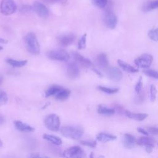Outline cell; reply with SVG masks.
Returning a JSON list of instances; mask_svg holds the SVG:
<instances>
[{"label":"cell","mask_w":158,"mask_h":158,"mask_svg":"<svg viewBox=\"0 0 158 158\" xmlns=\"http://www.w3.org/2000/svg\"><path fill=\"white\" fill-rule=\"evenodd\" d=\"M67 73L70 78L75 79L79 75V69L76 63L69 62L67 65Z\"/></svg>","instance_id":"obj_13"},{"label":"cell","mask_w":158,"mask_h":158,"mask_svg":"<svg viewBox=\"0 0 158 158\" xmlns=\"http://www.w3.org/2000/svg\"><path fill=\"white\" fill-rule=\"evenodd\" d=\"M93 71H94L96 73H97V75H98V76H99V77H102V74H101V73L100 72H99L98 70H96V69H93Z\"/></svg>","instance_id":"obj_43"},{"label":"cell","mask_w":158,"mask_h":158,"mask_svg":"<svg viewBox=\"0 0 158 158\" xmlns=\"http://www.w3.org/2000/svg\"><path fill=\"white\" fill-rule=\"evenodd\" d=\"M42 1L48 4H64L67 0H41Z\"/></svg>","instance_id":"obj_36"},{"label":"cell","mask_w":158,"mask_h":158,"mask_svg":"<svg viewBox=\"0 0 158 158\" xmlns=\"http://www.w3.org/2000/svg\"><path fill=\"white\" fill-rule=\"evenodd\" d=\"M6 61L9 64H10V65H12L13 67H23L27 63V60H15V59H10V58L6 59Z\"/></svg>","instance_id":"obj_23"},{"label":"cell","mask_w":158,"mask_h":158,"mask_svg":"<svg viewBox=\"0 0 158 158\" xmlns=\"http://www.w3.org/2000/svg\"><path fill=\"white\" fill-rule=\"evenodd\" d=\"M86 34H84L78 42V49H83L86 48Z\"/></svg>","instance_id":"obj_28"},{"label":"cell","mask_w":158,"mask_h":158,"mask_svg":"<svg viewBox=\"0 0 158 158\" xmlns=\"http://www.w3.org/2000/svg\"><path fill=\"white\" fill-rule=\"evenodd\" d=\"M8 41L6 39H4V38H0V43H2V44H6L7 43Z\"/></svg>","instance_id":"obj_42"},{"label":"cell","mask_w":158,"mask_h":158,"mask_svg":"<svg viewBox=\"0 0 158 158\" xmlns=\"http://www.w3.org/2000/svg\"><path fill=\"white\" fill-rule=\"evenodd\" d=\"M72 54L73 58L75 59V60L77 62H78L79 64H80L81 65H83L85 67H88V68L93 67V63L88 59L83 56L78 52H75V51L72 52Z\"/></svg>","instance_id":"obj_12"},{"label":"cell","mask_w":158,"mask_h":158,"mask_svg":"<svg viewBox=\"0 0 158 158\" xmlns=\"http://www.w3.org/2000/svg\"><path fill=\"white\" fill-rule=\"evenodd\" d=\"M61 134L66 137L73 139H78L83 135L82 128L75 126H65L60 129Z\"/></svg>","instance_id":"obj_2"},{"label":"cell","mask_w":158,"mask_h":158,"mask_svg":"<svg viewBox=\"0 0 158 158\" xmlns=\"http://www.w3.org/2000/svg\"><path fill=\"white\" fill-rule=\"evenodd\" d=\"M152 60L153 57L151 54H144L135 59L134 62L137 67L146 69L151 65Z\"/></svg>","instance_id":"obj_6"},{"label":"cell","mask_w":158,"mask_h":158,"mask_svg":"<svg viewBox=\"0 0 158 158\" xmlns=\"http://www.w3.org/2000/svg\"><path fill=\"white\" fill-rule=\"evenodd\" d=\"M98 88L99 90L104 93H106L107 94H114L117 93L118 91V88H108V87L102 86H98Z\"/></svg>","instance_id":"obj_27"},{"label":"cell","mask_w":158,"mask_h":158,"mask_svg":"<svg viewBox=\"0 0 158 158\" xmlns=\"http://www.w3.org/2000/svg\"><path fill=\"white\" fill-rule=\"evenodd\" d=\"M137 130H138V131H139V133H142V134H143V135H146V136H148V131H146L145 129H144V128H137Z\"/></svg>","instance_id":"obj_39"},{"label":"cell","mask_w":158,"mask_h":158,"mask_svg":"<svg viewBox=\"0 0 158 158\" xmlns=\"http://www.w3.org/2000/svg\"><path fill=\"white\" fill-rule=\"evenodd\" d=\"M30 157H40V155L32 154H31V155L30 156Z\"/></svg>","instance_id":"obj_44"},{"label":"cell","mask_w":158,"mask_h":158,"mask_svg":"<svg viewBox=\"0 0 158 158\" xmlns=\"http://www.w3.org/2000/svg\"><path fill=\"white\" fill-rule=\"evenodd\" d=\"M43 138L49 142L55 144V145H60L62 144V140L60 138H59L57 136L51 135H48V134H44L43 136Z\"/></svg>","instance_id":"obj_22"},{"label":"cell","mask_w":158,"mask_h":158,"mask_svg":"<svg viewBox=\"0 0 158 158\" xmlns=\"http://www.w3.org/2000/svg\"><path fill=\"white\" fill-rule=\"evenodd\" d=\"M17 6L14 0H2L0 4V10L5 15L12 14L16 10Z\"/></svg>","instance_id":"obj_5"},{"label":"cell","mask_w":158,"mask_h":158,"mask_svg":"<svg viewBox=\"0 0 158 158\" xmlns=\"http://www.w3.org/2000/svg\"><path fill=\"white\" fill-rule=\"evenodd\" d=\"M154 146H152V145H148V146H146V151L148 153H151L152 151V149L154 148Z\"/></svg>","instance_id":"obj_40"},{"label":"cell","mask_w":158,"mask_h":158,"mask_svg":"<svg viewBox=\"0 0 158 158\" xmlns=\"http://www.w3.org/2000/svg\"><path fill=\"white\" fill-rule=\"evenodd\" d=\"M62 89V88L60 86L53 85L48 89V90L46 91V92L45 93V96L46 98H48V97H49L51 96L56 95Z\"/></svg>","instance_id":"obj_26"},{"label":"cell","mask_w":158,"mask_h":158,"mask_svg":"<svg viewBox=\"0 0 158 158\" xmlns=\"http://www.w3.org/2000/svg\"><path fill=\"white\" fill-rule=\"evenodd\" d=\"M115 109L112 108H108L104 106H99L98 108V112L101 115H112L115 113Z\"/></svg>","instance_id":"obj_24"},{"label":"cell","mask_w":158,"mask_h":158,"mask_svg":"<svg viewBox=\"0 0 158 158\" xmlns=\"http://www.w3.org/2000/svg\"><path fill=\"white\" fill-rule=\"evenodd\" d=\"M147 130L148 133L155 135H157V128L156 127H148L147 128Z\"/></svg>","instance_id":"obj_38"},{"label":"cell","mask_w":158,"mask_h":158,"mask_svg":"<svg viewBox=\"0 0 158 158\" xmlns=\"http://www.w3.org/2000/svg\"><path fill=\"white\" fill-rule=\"evenodd\" d=\"M63 156L65 157H83L85 156L83 150L78 146H72L66 149L64 153Z\"/></svg>","instance_id":"obj_8"},{"label":"cell","mask_w":158,"mask_h":158,"mask_svg":"<svg viewBox=\"0 0 158 158\" xmlns=\"http://www.w3.org/2000/svg\"><path fill=\"white\" fill-rule=\"evenodd\" d=\"M103 20L105 25L110 29H114L115 28L117 23V19L115 14L111 10H106L103 16Z\"/></svg>","instance_id":"obj_7"},{"label":"cell","mask_w":158,"mask_h":158,"mask_svg":"<svg viewBox=\"0 0 158 158\" xmlns=\"http://www.w3.org/2000/svg\"><path fill=\"white\" fill-rule=\"evenodd\" d=\"M25 42L29 52L34 55H37L40 53V44L36 35L33 33L30 32L27 34L25 37Z\"/></svg>","instance_id":"obj_1"},{"label":"cell","mask_w":158,"mask_h":158,"mask_svg":"<svg viewBox=\"0 0 158 158\" xmlns=\"http://www.w3.org/2000/svg\"><path fill=\"white\" fill-rule=\"evenodd\" d=\"M44 124L49 130L57 131L59 130L60 118L54 114H49L46 117L44 120Z\"/></svg>","instance_id":"obj_3"},{"label":"cell","mask_w":158,"mask_h":158,"mask_svg":"<svg viewBox=\"0 0 158 158\" xmlns=\"http://www.w3.org/2000/svg\"><path fill=\"white\" fill-rule=\"evenodd\" d=\"M144 73L150 77H152V78H154L155 79H157V72L154 70H152V69H147V70H144Z\"/></svg>","instance_id":"obj_33"},{"label":"cell","mask_w":158,"mask_h":158,"mask_svg":"<svg viewBox=\"0 0 158 158\" xmlns=\"http://www.w3.org/2000/svg\"><path fill=\"white\" fill-rule=\"evenodd\" d=\"M2 82V78L1 77H0V85L1 84Z\"/></svg>","instance_id":"obj_45"},{"label":"cell","mask_w":158,"mask_h":158,"mask_svg":"<svg viewBox=\"0 0 158 158\" xmlns=\"http://www.w3.org/2000/svg\"><path fill=\"white\" fill-rule=\"evenodd\" d=\"M148 36L151 40L154 41H157V28L150 30L148 32Z\"/></svg>","instance_id":"obj_29"},{"label":"cell","mask_w":158,"mask_h":158,"mask_svg":"<svg viewBox=\"0 0 158 158\" xmlns=\"http://www.w3.org/2000/svg\"><path fill=\"white\" fill-rule=\"evenodd\" d=\"M106 73L110 79L114 81H119L123 77L122 71L115 67H108L106 69Z\"/></svg>","instance_id":"obj_10"},{"label":"cell","mask_w":158,"mask_h":158,"mask_svg":"<svg viewBox=\"0 0 158 158\" xmlns=\"http://www.w3.org/2000/svg\"><path fill=\"white\" fill-rule=\"evenodd\" d=\"M80 143H81V144H82L84 146H89V147H91V148H95L96 144H97V143H96V141L82 140V141H80Z\"/></svg>","instance_id":"obj_34"},{"label":"cell","mask_w":158,"mask_h":158,"mask_svg":"<svg viewBox=\"0 0 158 158\" xmlns=\"http://www.w3.org/2000/svg\"><path fill=\"white\" fill-rule=\"evenodd\" d=\"M75 40V36L72 33L63 35L59 36L57 38L59 44L63 47H67L70 45Z\"/></svg>","instance_id":"obj_11"},{"label":"cell","mask_w":158,"mask_h":158,"mask_svg":"<svg viewBox=\"0 0 158 158\" xmlns=\"http://www.w3.org/2000/svg\"><path fill=\"white\" fill-rule=\"evenodd\" d=\"M142 87H143L142 77H139V79H138V82L136 83V85H135V91H136L138 94H139L140 92L141 91Z\"/></svg>","instance_id":"obj_35"},{"label":"cell","mask_w":158,"mask_h":158,"mask_svg":"<svg viewBox=\"0 0 158 158\" xmlns=\"http://www.w3.org/2000/svg\"><path fill=\"white\" fill-rule=\"evenodd\" d=\"M149 93H150V99L152 102H153L156 100V94H157V89L156 86L154 85H151L150 86Z\"/></svg>","instance_id":"obj_30"},{"label":"cell","mask_w":158,"mask_h":158,"mask_svg":"<svg viewBox=\"0 0 158 158\" xmlns=\"http://www.w3.org/2000/svg\"><path fill=\"white\" fill-rule=\"evenodd\" d=\"M117 136L111 134H108L106 133H99L96 136V139L100 142L106 143L110 141H114L116 139Z\"/></svg>","instance_id":"obj_18"},{"label":"cell","mask_w":158,"mask_h":158,"mask_svg":"<svg viewBox=\"0 0 158 158\" xmlns=\"http://www.w3.org/2000/svg\"><path fill=\"white\" fill-rule=\"evenodd\" d=\"M7 101H8V97L7 94L4 91H1L0 92V106L6 104Z\"/></svg>","instance_id":"obj_32"},{"label":"cell","mask_w":158,"mask_h":158,"mask_svg":"<svg viewBox=\"0 0 158 158\" xmlns=\"http://www.w3.org/2000/svg\"><path fill=\"white\" fill-rule=\"evenodd\" d=\"M136 138L134 136L129 133H125L123 139V145L125 148L131 149L136 143Z\"/></svg>","instance_id":"obj_17"},{"label":"cell","mask_w":158,"mask_h":158,"mask_svg":"<svg viewBox=\"0 0 158 158\" xmlns=\"http://www.w3.org/2000/svg\"><path fill=\"white\" fill-rule=\"evenodd\" d=\"M117 63L118 64V65L125 71L127 72H130V73H136L138 72V69H135V67H133V66H131V65H130L129 64L127 63L125 61H123L120 59H118L117 60Z\"/></svg>","instance_id":"obj_19"},{"label":"cell","mask_w":158,"mask_h":158,"mask_svg":"<svg viewBox=\"0 0 158 158\" xmlns=\"http://www.w3.org/2000/svg\"><path fill=\"white\" fill-rule=\"evenodd\" d=\"M93 3L99 8H104L107 3V0H92Z\"/></svg>","instance_id":"obj_31"},{"label":"cell","mask_w":158,"mask_h":158,"mask_svg":"<svg viewBox=\"0 0 158 158\" xmlns=\"http://www.w3.org/2000/svg\"><path fill=\"white\" fill-rule=\"evenodd\" d=\"M33 9L38 16L42 18H46L49 15V10L44 4L39 1H35L33 5Z\"/></svg>","instance_id":"obj_9"},{"label":"cell","mask_w":158,"mask_h":158,"mask_svg":"<svg viewBox=\"0 0 158 158\" xmlns=\"http://www.w3.org/2000/svg\"><path fill=\"white\" fill-rule=\"evenodd\" d=\"M14 125L17 130L22 132H31L35 130L33 127L20 120H15L14 122Z\"/></svg>","instance_id":"obj_15"},{"label":"cell","mask_w":158,"mask_h":158,"mask_svg":"<svg viewBox=\"0 0 158 158\" xmlns=\"http://www.w3.org/2000/svg\"><path fill=\"white\" fill-rule=\"evenodd\" d=\"M157 7H158V1L157 0L152 1H149L145 3L142 7V10L143 12H149L152 10L157 9Z\"/></svg>","instance_id":"obj_21"},{"label":"cell","mask_w":158,"mask_h":158,"mask_svg":"<svg viewBox=\"0 0 158 158\" xmlns=\"http://www.w3.org/2000/svg\"><path fill=\"white\" fill-rule=\"evenodd\" d=\"M33 9V7L30 6H27V5H25L23 6L21 8H20V11L23 13H27L30 12L31 10Z\"/></svg>","instance_id":"obj_37"},{"label":"cell","mask_w":158,"mask_h":158,"mask_svg":"<svg viewBox=\"0 0 158 158\" xmlns=\"http://www.w3.org/2000/svg\"><path fill=\"white\" fill-rule=\"evenodd\" d=\"M2 49H3V48H2V46H0V51H1Z\"/></svg>","instance_id":"obj_47"},{"label":"cell","mask_w":158,"mask_h":158,"mask_svg":"<svg viewBox=\"0 0 158 158\" xmlns=\"http://www.w3.org/2000/svg\"><path fill=\"white\" fill-rule=\"evenodd\" d=\"M4 122H5V118H4V117L2 115L0 114V125H2V124H3Z\"/></svg>","instance_id":"obj_41"},{"label":"cell","mask_w":158,"mask_h":158,"mask_svg":"<svg viewBox=\"0 0 158 158\" xmlns=\"http://www.w3.org/2000/svg\"><path fill=\"white\" fill-rule=\"evenodd\" d=\"M2 144H3V143H2V141L0 139V147H1L2 146Z\"/></svg>","instance_id":"obj_46"},{"label":"cell","mask_w":158,"mask_h":158,"mask_svg":"<svg viewBox=\"0 0 158 158\" xmlns=\"http://www.w3.org/2000/svg\"><path fill=\"white\" fill-rule=\"evenodd\" d=\"M46 55L49 59L55 60L66 61L70 58L69 54L63 49L49 51L47 52Z\"/></svg>","instance_id":"obj_4"},{"label":"cell","mask_w":158,"mask_h":158,"mask_svg":"<svg viewBox=\"0 0 158 158\" xmlns=\"http://www.w3.org/2000/svg\"><path fill=\"white\" fill-rule=\"evenodd\" d=\"M96 64L102 70H105L108 67L109 61L105 53H100L96 57Z\"/></svg>","instance_id":"obj_14"},{"label":"cell","mask_w":158,"mask_h":158,"mask_svg":"<svg viewBox=\"0 0 158 158\" xmlns=\"http://www.w3.org/2000/svg\"><path fill=\"white\" fill-rule=\"evenodd\" d=\"M155 140L151 138L148 136H141L138 139L136 140V143L140 146H148L152 145L154 146Z\"/></svg>","instance_id":"obj_20"},{"label":"cell","mask_w":158,"mask_h":158,"mask_svg":"<svg viewBox=\"0 0 158 158\" xmlns=\"http://www.w3.org/2000/svg\"><path fill=\"white\" fill-rule=\"evenodd\" d=\"M70 91L69 89L62 88L55 96L57 99L63 101L67 99L70 96Z\"/></svg>","instance_id":"obj_25"},{"label":"cell","mask_w":158,"mask_h":158,"mask_svg":"<svg viewBox=\"0 0 158 158\" xmlns=\"http://www.w3.org/2000/svg\"><path fill=\"white\" fill-rule=\"evenodd\" d=\"M124 114L128 117L130 118L138 120V121H142L144 120L147 117L148 114L144 113H134L132 112H130L129 110H125Z\"/></svg>","instance_id":"obj_16"}]
</instances>
